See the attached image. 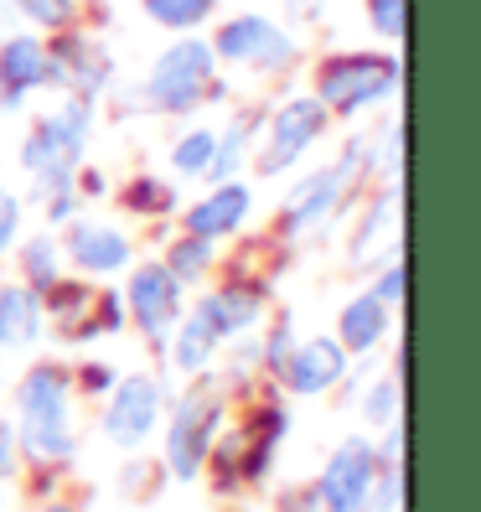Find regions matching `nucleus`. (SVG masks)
Listing matches in <instances>:
<instances>
[{
	"mask_svg": "<svg viewBox=\"0 0 481 512\" xmlns=\"http://www.w3.org/2000/svg\"><path fill=\"white\" fill-rule=\"evenodd\" d=\"M73 378L57 363H32L16 383V450L37 466H68L78 450L73 430Z\"/></svg>",
	"mask_w": 481,
	"mask_h": 512,
	"instance_id": "obj_1",
	"label": "nucleus"
},
{
	"mask_svg": "<svg viewBox=\"0 0 481 512\" xmlns=\"http://www.w3.org/2000/svg\"><path fill=\"white\" fill-rule=\"evenodd\" d=\"M88 135H94V99H78V94H63V104L47 109L37 125L26 130L16 161H21L26 176H32V202L78 182Z\"/></svg>",
	"mask_w": 481,
	"mask_h": 512,
	"instance_id": "obj_2",
	"label": "nucleus"
},
{
	"mask_svg": "<svg viewBox=\"0 0 481 512\" xmlns=\"http://www.w3.org/2000/svg\"><path fill=\"white\" fill-rule=\"evenodd\" d=\"M202 99H223V83H218V57L213 42L182 32L156 63H150L145 83H140V109L150 114H192Z\"/></svg>",
	"mask_w": 481,
	"mask_h": 512,
	"instance_id": "obj_3",
	"label": "nucleus"
},
{
	"mask_svg": "<svg viewBox=\"0 0 481 512\" xmlns=\"http://www.w3.org/2000/svg\"><path fill=\"white\" fill-rule=\"evenodd\" d=\"M368 176V140H352L332 166L311 171L306 182H300L290 197H285V213H280V238L285 244H300V238H311L332 213H342L352 187Z\"/></svg>",
	"mask_w": 481,
	"mask_h": 512,
	"instance_id": "obj_4",
	"label": "nucleus"
},
{
	"mask_svg": "<svg viewBox=\"0 0 481 512\" xmlns=\"http://www.w3.org/2000/svg\"><path fill=\"white\" fill-rule=\"evenodd\" d=\"M399 57H388V52H337V57H326V63L316 68V88L311 94L326 104V114H363L383 99H394L399 94Z\"/></svg>",
	"mask_w": 481,
	"mask_h": 512,
	"instance_id": "obj_5",
	"label": "nucleus"
},
{
	"mask_svg": "<svg viewBox=\"0 0 481 512\" xmlns=\"http://www.w3.org/2000/svg\"><path fill=\"white\" fill-rule=\"evenodd\" d=\"M228 419V399L213 394V388H197V394L176 399L171 419H166V471L176 481H197L207 471Z\"/></svg>",
	"mask_w": 481,
	"mask_h": 512,
	"instance_id": "obj_6",
	"label": "nucleus"
},
{
	"mask_svg": "<svg viewBox=\"0 0 481 512\" xmlns=\"http://www.w3.org/2000/svg\"><path fill=\"white\" fill-rule=\"evenodd\" d=\"M326 125H332V114H326V104L316 94H295L280 109H269L259 119V140H254L259 176H285L290 166H300L306 150L326 135Z\"/></svg>",
	"mask_w": 481,
	"mask_h": 512,
	"instance_id": "obj_7",
	"label": "nucleus"
},
{
	"mask_svg": "<svg viewBox=\"0 0 481 512\" xmlns=\"http://www.w3.org/2000/svg\"><path fill=\"white\" fill-rule=\"evenodd\" d=\"M213 57L228 68H249V73H290L300 63V42L280 21L244 11V16H228L213 32Z\"/></svg>",
	"mask_w": 481,
	"mask_h": 512,
	"instance_id": "obj_8",
	"label": "nucleus"
},
{
	"mask_svg": "<svg viewBox=\"0 0 481 512\" xmlns=\"http://www.w3.org/2000/svg\"><path fill=\"white\" fill-rule=\"evenodd\" d=\"M161 419H166V388H161V378H150V373L114 378V388L104 394V440L114 450H125V456L145 450Z\"/></svg>",
	"mask_w": 481,
	"mask_h": 512,
	"instance_id": "obj_9",
	"label": "nucleus"
},
{
	"mask_svg": "<svg viewBox=\"0 0 481 512\" xmlns=\"http://www.w3.org/2000/svg\"><path fill=\"white\" fill-rule=\"evenodd\" d=\"M125 316L140 326V337L150 347H166L171 326L182 321V285L161 259H145L130 269V285H125Z\"/></svg>",
	"mask_w": 481,
	"mask_h": 512,
	"instance_id": "obj_10",
	"label": "nucleus"
},
{
	"mask_svg": "<svg viewBox=\"0 0 481 512\" xmlns=\"http://www.w3.org/2000/svg\"><path fill=\"white\" fill-rule=\"evenodd\" d=\"M47 57H52V73H47V88H63V94H78V99H94L109 94L114 83V57L99 37L88 32H57V42H47Z\"/></svg>",
	"mask_w": 481,
	"mask_h": 512,
	"instance_id": "obj_11",
	"label": "nucleus"
},
{
	"mask_svg": "<svg viewBox=\"0 0 481 512\" xmlns=\"http://www.w3.org/2000/svg\"><path fill=\"white\" fill-rule=\"evenodd\" d=\"M373 471H378L373 440H363V435L342 440V445L332 450V461L321 466L316 487H311L316 507H321V512H363V497H368V487H373Z\"/></svg>",
	"mask_w": 481,
	"mask_h": 512,
	"instance_id": "obj_12",
	"label": "nucleus"
},
{
	"mask_svg": "<svg viewBox=\"0 0 481 512\" xmlns=\"http://www.w3.org/2000/svg\"><path fill=\"white\" fill-rule=\"evenodd\" d=\"M63 259L78 269L83 280H109V275H125L135 264V244L125 228L99 223V218H73L63 233Z\"/></svg>",
	"mask_w": 481,
	"mask_h": 512,
	"instance_id": "obj_13",
	"label": "nucleus"
},
{
	"mask_svg": "<svg viewBox=\"0 0 481 512\" xmlns=\"http://www.w3.org/2000/svg\"><path fill=\"white\" fill-rule=\"evenodd\" d=\"M52 57H47V37L42 32H11L0 37V114H11L26 104V94L47 88Z\"/></svg>",
	"mask_w": 481,
	"mask_h": 512,
	"instance_id": "obj_14",
	"label": "nucleus"
},
{
	"mask_svg": "<svg viewBox=\"0 0 481 512\" xmlns=\"http://www.w3.org/2000/svg\"><path fill=\"white\" fill-rule=\"evenodd\" d=\"M347 363H352V352L337 337H311V342H295L290 347L285 368L275 378L290 388V394L316 399V394H332V388L347 378Z\"/></svg>",
	"mask_w": 481,
	"mask_h": 512,
	"instance_id": "obj_15",
	"label": "nucleus"
},
{
	"mask_svg": "<svg viewBox=\"0 0 481 512\" xmlns=\"http://www.w3.org/2000/svg\"><path fill=\"white\" fill-rule=\"evenodd\" d=\"M249 213H254V192H249V182H213V192H202L187 213H182V233H192V238H207V244H223V238H233V233H244V223H249Z\"/></svg>",
	"mask_w": 481,
	"mask_h": 512,
	"instance_id": "obj_16",
	"label": "nucleus"
},
{
	"mask_svg": "<svg viewBox=\"0 0 481 512\" xmlns=\"http://www.w3.org/2000/svg\"><path fill=\"white\" fill-rule=\"evenodd\" d=\"M399 228H404V192H399V182H383L347 244L352 264H383L388 254H399Z\"/></svg>",
	"mask_w": 481,
	"mask_h": 512,
	"instance_id": "obj_17",
	"label": "nucleus"
},
{
	"mask_svg": "<svg viewBox=\"0 0 481 512\" xmlns=\"http://www.w3.org/2000/svg\"><path fill=\"white\" fill-rule=\"evenodd\" d=\"M264 285H254V280H223L218 290H207L192 311H202L207 316V326L218 331L223 342H233V337H249V331L264 321Z\"/></svg>",
	"mask_w": 481,
	"mask_h": 512,
	"instance_id": "obj_18",
	"label": "nucleus"
},
{
	"mask_svg": "<svg viewBox=\"0 0 481 512\" xmlns=\"http://www.w3.org/2000/svg\"><path fill=\"white\" fill-rule=\"evenodd\" d=\"M47 337V295H37L26 280L0 285V347L26 352Z\"/></svg>",
	"mask_w": 481,
	"mask_h": 512,
	"instance_id": "obj_19",
	"label": "nucleus"
},
{
	"mask_svg": "<svg viewBox=\"0 0 481 512\" xmlns=\"http://www.w3.org/2000/svg\"><path fill=\"white\" fill-rule=\"evenodd\" d=\"M394 306H383V300L373 295V290H363V295H352L347 306H342V316H337V342L347 347V352H373L383 337H388V326H394V316H388Z\"/></svg>",
	"mask_w": 481,
	"mask_h": 512,
	"instance_id": "obj_20",
	"label": "nucleus"
},
{
	"mask_svg": "<svg viewBox=\"0 0 481 512\" xmlns=\"http://www.w3.org/2000/svg\"><path fill=\"white\" fill-rule=\"evenodd\" d=\"M218 347H223V337L213 326H207V316L202 311H182V321L171 326V337H166V352H171V368L176 373H187V378H197V373H207L213 368V357H218Z\"/></svg>",
	"mask_w": 481,
	"mask_h": 512,
	"instance_id": "obj_21",
	"label": "nucleus"
},
{
	"mask_svg": "<svg viewBox=\"0 0 481 512\" xmlns=\"http://www.w3.org/2000/svg\"><path fill=\"white\" fill-rule=\"evenodd\" d=\"M16 264H21V280L37 295H47V290H57L68 280V259H63V238L57 233H32L16 249Z\"/></svg>",
	"mask_w": 481,
	"mask_h": 512,
	"instance_id": "obj_22",
	"label": "nucleus"
},
{
	"mask_svg": "<svg viewBox=\"0 0 481 512\" xmlns=\"http://www.w3.org/2000/svg\"><path fill=\"white\" fill-rule=\"evenodd\" d=\"M254 140H259V114H238L233 125L218 135V145H213V166H207V182H233V176L244 171Z\"/></svg>",
	"mask_w": 481,
	"mask_h": 512,
	"instance_id": "obj_23",
	"label": "nucleus"
},
{
	"mask_svg": "<svg viewBox=\"0 0 481 512\" xmlns=\"http://www.w3.org/2000/svg\"><path fill=\"white\" fill-rule=\"evenodd\" d=\"M166 269H171V275H176V285H197L202 275H207V269H213L218 264V244H207V238H192V233H182V238H176V244L166 249V259H161Z\"/></svg>",
	"mask_w": 481,
	"mask_h": 512,
	"instance_id": "obj_24",
	"label": "nucleus"
},
{
	"mask_svg": "<svg viewBox=\"0 0 481 512\" xmlns=\"http://www.w3.org/2000/svg\"><path fill=\"white\" fill-rule=\"evenodd\" d=\"M145 21H156L161 32H197V26L218 11V0H140Z\"/></svg>",
	"mask_w": 481,
	"mask_h": 512,
	"instance_id": "obj_25",
	"label": "nucleus"
},
{
	"mask_svg": "<svg viewBox=\"0 0 481 512\" xmlns=\"http://www.w3.org/2000/svg\"><path fill=\"white\" fill-rule=\"evenodd\" d=\"M213 145H218V130H187L176 135L171 145V171L187 176V182H207V166H213Z\"/></svg>",
	"mask_w": 481,
	"mask_h": 512,
	"instance_id": "obj_26",
	"label": "nucleus"
},
{
	"mask_svg": "<svg viewBox=\"0 0 481 512\" xmlns=\"http://www.w3.org/2000/svg\"><path fill=\"white\" fill-rule=\"evenodd\" d=\"M6 6H11L16 21H26V26H32V32H42V37L68 32L73 16H78V0H6Z\"/></svg>",
	"mask_w": 481,
	"mask_h": 512,
	"instance_id": "obj_27",
	"label": "nucleus"
},
{
	"mask_svg": "<svg viewBox=\"0 0 481 512\" xmlns=\"http://www.w3.org/2000/svg\"><path fill=\"white\" fill-rule=\"evenodd\" d=\"M399 502H404V461L399 466H378L373 487L363 497V512H399Z\"/></svg>",
	"mask_w": 481,
	"mask_h": 512,
	"instance_id": "obj_28",
	"label": "nucleus"
},
{
	"mask_svg": "<svg viewBox=\"0 0 481 512\" xmlns=\"http://www.w3.org/2000/svg\"><path fill=\"white\" fill-rule=\"evenodd\" d=\"M125 202L135 207V213H166V207H176V192L166 182H156V176H140V182L125 192Z\"/></svg>",
	"mask_w": 481,
	"mask_h": 512,
	"instance_id": "obj_29",
	"label": "nucleus"
},
{
	"mask_svg": "<svg viewBox=\"0 0 481 512\" xmlns=\"http://www.w3.org/2000/svg\"><path fill=\"white\" fill-rule=\"evenodd\" d=\"M368 26L383 42H399L404 37V0H368Z\"/></svg>",
	"mask_w": 481,
	"mask_h": 512,
	"instance_id": "obj_30",
	"label": "nucleus"
},
{
	"mask_svg": "<svg viewBox=\"0 0 481 512\" xmlns=\"http://www.w3.org/2000/svg\"><path fill=\"white\" fill-rule=\"evenodd\" d=\"M290 347H295V331H290V321L280 316L275 321V331L259 342V368H269V373H280L285 368V357H290Z\"/></svg>",
	"mask_w": 481,
	"mask_h": 512,
	"instance_id": "obj_31",
	"label": "nucleus"
},
{
	"mask_svg": "<svg viewBox=\"0 0 481 512\" xmlns=\"http://www.w3.org/2000/svg\"><path fill=\"white\" fill-rule=\"evenodd\" d=\"M363 414L373 419V425H394V419H399V378H383V383H373V394H368Z\"/></svg>",
	"mask_w": 481,
	"mask_h": 512,
	"instance_id": "obj_32",
	"label": "nucleus"
},
{
	"mask_svg": "<svg viewBox=\"0 0 481 512\" xmlns=\"http://www.w3.org/2000/svg\"><path fill=\"white\" fill-rule=\"evenodd\" d=\"M373 295L383 300V306H399V300H404V259H399V254L383 259L378 280H373Z\"/></svg>",
	"mask_w": 481,
	"mask_h": 512,
	"instance_id": "obj_33",
	"label": "nucleus"
},
{
	"mask_svg": "<svg viewBox=\"0 0 481 512\" xmlns=\"http://www.w3.org/2000/svg\"><path fill=\"white\" fill-rule=\"evenodd\" d=\"M16 233H21V197L11 187H0V259L16 249Z\"/></svg>",
	"mask_w": 481,
	"mask_h": 512,
	"instance_id": "obj_34",
	"label": "nucleus"
},
{
	"mask_svg": "<svg viewBox=\"0 0 481 512\" xmlns=\"http://www.w3.org/2000/svg\"><path fill=\"white\" fill-rule=\"evenodd\" d=\"M73 388H88V394H109V388H114V368H104V363H83L78 378H73Z\"/></svg>",
	"mask_w": 481,
	"mask_h": 512,
	"instance_id": "obj_35",
	"label": "nucleus"
},
{
	"mask_svg": "<svg viewBox=\"0 0 481 512\" xmlns=\"http://www.w3.org/2000/svg\"><path fill=\"white\" fill-rule=\"evenodd\" d=\"M16 461H21V450H16V430H11V425H0V481L16 476Z\"/></svg>",
	"mask_w": 481,
	"mask_h": 512,
	"instance_id": "obj_36",
	"label": "nucleus"
},
{
	"mask_svg": "<svg viewBox=\"0 0 481 512\" xmlns=\"http://www.w3.org/2000/svg\"><path fill=\"white\" fill-rule=\"evenodd\" d=\"M285 6H290L295 16H316V11L326 6V0H285Z\"/></svg>",
	"mask_w": 481,
	"mask_h": 512,
	"instance_id": "obj_37",
	"label": "nucleus"
},
{
	"mask_svg": "<svg viewBox=\"0 0 481 512\" xmlns=\"http://www.w3.org/2000/svg\"><path fill=\"white\" fill-rule=\"evenodd\" d=\"M42 512H78V507H68V502H47Z\"/></svg>",
	"mask_w": 481,
	"mask_h": 512,
	"instance_id": "obj_38",
	"label": "nucleus"
}]
</instances>
